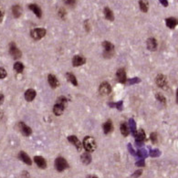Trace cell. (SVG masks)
<instances>
[{
    "instance_id": "1",
    "label": "cell",
    "mask_w": 178,
    "mask_h": 178,
    "mask_svg": "<svg viewBox=\"0 0 178 178\" xmlns=\"http://www.w3.org/2000/svg\"><path fill=\"white\" fill-rule=\"evenodd\" d=\"M103 47V57L106 59H110L114 55V45L111 43L110 41H103L102 42Z\"/></svg>"
},
{
    "instance_id": "2",
    "label": "cell",
    "mask_w": 178,
    "mask_h": 178,
    "mask_svg": "<svg viewBox=\"0 0 178 178\" xmlns=\"http://www.w3.org/2000/svg\"><path fill=\"white\" fill-rule=\"evenodd\" d=\"M83 147L88 152H93L96 149V142L95 140L91 136H86L83 139Z\"/></svg>"
},
{
    "instance_id": "3",
    "label": "cell",
    "mask_w": 178,
    "mask_h": 178,
    "mask_svg": "<svg viewBox=\"0 0 178 178\" xmlns=\"http://www.w3.org/2000/svg\"><path fill=\"white\" fill-rule=\"evenodd\" d=\"M68 167H69V163L63 157H58L55 160V168L58 172H63Z\"/></svg>"
},
{
    "instance_id": "4",
    "label": "cell",
    "mask_w": 178,
    "mask_h": 178,
    "mask_svg": "<svg viewBox=\"0 0 178 178\" xmlns=\"http://www.w3.org/2000/svg\"><path fill=\"white\" fill-rule=\"evenodd\" d=\"M155 82L159 88L163 89V90H167L168 89V81L167 78L163 74H158L155 79Z\"/></svg>"
},
{
    "instance_id": "5",
    "label": "cell",
    "mask_w": 178,
    "mask_h": 178,
    "mask_svg": "<svg viewBox=\"0 0 178 178\" xmlns=\"http://www.w3.org/2000/svg\"><path fill=\"white\" fill-rule=\"evenodd\" d=\"M47 31L45 29H34L30 32V36L35 40H39L46 36Z\"/></svg>"
},
{
    "instance_id": "6",
    "label": "cell",
    "mask_w": 178,
    "mask_h": 178,
    "mask_svg": "<svg viewBox=\"0 0 178 178\" xmlns=\"http://www.w3.org/2000/svg\"><path fill=\"white\" fill-rule=\"evenodd\" d=\"M99 92H100V94L102 95V96H107V95L111 94V87L110 85V83H108L107 81L102 82L99 87Z\"/></svg>"
},
{
    "instance_id": "7",
    "label": "cell",
    "mask_w": 178,
    "mask_h": 178,
    "mask_svg": "<svg viewBox=\"0 0 178 178\" xmlns=\"http://www.w3.org/2000/svg\"><path fill=\"white\" fill-rule=\"evenodd\" d=\"M9 53H10V55L14 59H19L22 56L21 51L18 49V48L14 42H11L10 45H9Z\"/></svg>"
},
{
    "instance_id": "8",
    "label": "cell",
    "mask_w": 178,
    "mask_h": 178,
    "mask_svg": "<svg viewBox=\"0 0 178 178\" xmlns=\"http://www.w3.org/2000/svg\"><path fill=\"white\" fill-rule=\"evenodd\" d=\"M116 79L117 81L121 83V84H124L127 81V76H126V71L123 68H120L118 71L116 72Z\"/></svg>"
},
{
    "instance_id": "9",
    "label": "cell",
    "mask_w": 178,
    "mask_h": 178,
    "mask_svg": "<svg viewBox=\"0 0 178 178\" xmlns=\"http://www.w3.org/2000/svg\"><path fill=\"white\" fill-rule=\"evenodd\" d=\"M86 63V59L81 55H75L72 59V65L73 67H79Z\"/></svg>"
},
{
    "instance_id": "10",
    "label": "cell",
    "mask_w": 178,
    "mask_h": 178,
    "mask_svg": "<svg viewBox=\"0 0 178 178\" xmlns=\"http://www.w3.org/2000/svg\"><path fill=\"white\" fill-rule=\"evenodd\" d=\"M18 128H19L20 132L23 135H25V136H29L32 133V130L29 126H27V124H25L24 123H22L20 121L19 123H18Z\"/></svg>"
},
{
    "instance_id": "11",
    "label": "cell",
    "mask_w": 178,
    "mask_h": 178,
    "mask_svg": "<svg viewBox=\"0 0 178 178\" xmlns=\"http://www.w3.org/2000/svg\"><path fill=\"white\" fill-rule=\"evenodd\" d=\"M68 141L71 143V144H73L78 151H81V141L78 139L77 136H75V135H71V136L68 137Z\"/></svg>"
},
{
    "instance_id": "12",
    "label": "cell",
    "mask_w": 178,
    "mask_h": 178,
    "mask_svg": "<svg viewBox=\"0 0 178 178\" xmlns=\"http://www.w3.org/2000/svg\"><path fill=\"white\" fill-rule=\"evenodd\" d=\"M146 45H147V49L149 50L154 51L157 49L158 43H157V40L154 39V37H149L146 41Z\"/></svg>"
},
{
    "instance_id": "13",
    "label": "cell",
    "mask_w": 178,
    "mask_h": 178,
    "mask_svg": "<svg viewBox=\"0 0 178 178\" xmlns=\"http://www.w3.org/2000/svg\"><path fill=\"white\" fill-rule=\"evenodd\" d=\"M48 81H49V84L50 85V87L52 89H56L59 86V82L58 81L57 77L55 76L53 74H49L48 76Z\"/></svg>"
},
{
    "instance_id": "14",
    "label": "cell",
    "mask_w": 178,
    "mask_h": 178,
    "mask_svg": "<svg viewBox=\"0 0 178 178\" xmlns=\"http://www.w3.org/2000/svg\"><path fill=\"white\" fill-rule=\"evenodd\" d=\"M34 161L36 163V165L39 168H41V169H45V168H47V162L42 156H39V155L35 156Z\"/></svg>"
},
{
    "instance_id": "15",
    "label": "cell",
    "mask_w": 178,
    "mask_h": 178,
    "mask_svg": "<svg viewBox=\"0 0 178 178\" xmlns=\"http://www.w3.org/2000/svg\"><path fill=\"white\" fill-rule=\"evenodd\" d=\"M36 95H37V92L35 90H33V89H29V90L26 91L25 92V99L27 101H32L36 98Z\"/></svg>"
},
{
    "instance_id": "16",
    "label": "cell",
    "mask_w": 178,
    "mask_h": 178,
    "mask_svg": "<svg viewBox=\"0 0 178 178\" xmlns=\"http://www.w3.org/2000/svg\"><path fill=\"white\" fill-rule=\"evenodd\" d=\"M29 8L35 14V15L37 17L40 18L42 17V10H41V8L39 6H37V5H36V4H30L29 6Z\"/></svg>"
},
{
    "instance_id": "17",
    "label": "cell",
    "mask_w": 178,
    "mask_h": 178,
    "mask_svg": "<svg viewBox=\"0 0 178 178\" xmlns=\"http://www.w3.org/2000/svg\"><path fill=\"white\" fill-rule=\"evenodd\" d=\"M65 105L63 104H60V103H56L53 107V112H54V114L56 116H59V115H61L63 113V111L65 110Z\"/></svg>"
},
{
    "instance_id": "18",
    "label": "cell",
    "mask_w": 178,
    "mask_h": 178,
    "mask_svg": "<svg viewBox=\"0 0 178 178\" xmlns=\"http://www.w3.org/2000/svg\"><path fill=\"white\" fill-rule=\"evenodd\" d=\"M165 24L169 29H173L178 25V19L175 17H168L165 19Z\"/></svg>"
},
{
    "instance_id": "19",
    "label": "cell",
    "mask_w": 178,
    "mask_h": 178,
    "mask_svg": "<svg viewBox=\"0 0 178 178\" xmlns=\"http://www.w3.org/2000/svg\"><path fill=\"white\" fill-rule=\"evenodd\" d=\"M133 136L135 138V142H144L146 135H145L144 131L143 129H141V130L137 131L136 133H135Z\"/></svg>"
},
{
    "instance_id": "20",
    "label": "cell",
    "mask_w": 178,
    "mask_h": 178,
    "mask_svg": "<svg viewBox=\"0 0 178 178\" xmlns=\"http://www.w3.org/2000/svg\"><path fill=\"white\" fill-rule=\"evenodd\" d=\"M18 157H19V159H20L22 162H24L25 163H27V165H32V161H31L30 157L27 155V154L25 152L21 151L19 153V154H18Z\"/></svg>"
},
{
    "instance_id": "21",
    "label": "cell",
    "mask_w": 178,
    "mask_h": 178,
    "mask_svg": "<svg viewBox=\"0 0 178 178\" xmlns=\"http://www.w3.org/2000/svg\"><path fill=\"white\" fill-rule=\"evenodd\" d=\"M103 13H104V17L107 20H110V21H113L114 20V15H113V12H112V10L110 8L106 7L104 8L103 10Z\"/></svg>"
},
{
    "instance_id": "22",
    "label": "cell",
    "mask_w": 178,
    "mask_h": 178,
    "mask_svg": "<svg viewBox=\"0 0 178 178\" xmlns=\"http://www.w3.org/2000/svg\"><path fill=\"white\" fill-rule=\"evenodd\" d=\"M112 130H113V124L111 120H108L103 124V132L105 134H109L112 132Z\"/></svg>"
},
{
    "instance_id": "23",
    "label": "cell",
    "mask_w": 178,
    "mask_h": 178,
    "mask_svg": "<svg viewBox=\"0 0 178 178\" xmlns=\"http://www.w3.org/2000/svg\"><path fill=\"white\" fill-rule=\"evenodd\" d=\"M81 162L84 163V165H89V163H91V153L90 152H86V153H84L81 154Z\"/></svg>"
},
{
    "instance_id": "24",
    "label": "cell",
    "mask_w": 178,
    "mask_h": 178,
    "mask_svg": "<svg viewBox=\"0 0 178 178\" xmlns=\"http://www.w3.org/2000/svg\"><path fill=\"white\" fill-rule=\"evenodd\" d=\"M120 130H121V133L123 135L124 137H127L129 133H130V128L127 123H123L120 126Z\"/></svg>"
},
{
    "instance_id": "25",
    "label": "cell",
    "mask_w": 178,
    "mask_h": 178,
    "mask_svg": "<svg viewBox=\"0 0 178 178\" xmlns=\"http://www.w3.org/2000/svg\"><path fill=\"white\" fill-rule=\"evenodd\" d=\"M12 13H13V16L15 17L16 18L19 17L22 14V8L19 5H15V6H13L12 7Z\"/></svg>"
},
{
    "instance_id": "26",
    "label": "cell",
    "mask_w": 178,
    "mask_h": 178,
    "mask_svg": "<svg viewBox=\"0 0 178 178\" xmlns=\"http://www.w3.org/2000/svg\"><path fill=\"white\" fill-rule=\"evenodd\" d=\"M66 77L68 79V81L71 82L73 86H78V81H77V79H76V76L71 73V72H68L66 74Z\"/></svg>"
},
{
    "instance_id": "27",
    "label": "cell",
    "mask_w": 178,
    "mask_h": 178,
    "mask_svg": "<svg viewBox=\"0 0 178 178\" xmlns=\"http://www.w3.org/2000/svg\"><path fill=\"white\" fill-rule=\"evenodd\" d=\"M139 6H140V8H141V10L143 12V13H146L149 9V3L147 0H140L139 1Z\"/></svg>"
},
{
    "instance_id": "28",
    "label": "cell",
    "mask_w": 178,
    "mask_h": 178,
    "mask_svg": "<svg viewBox=\"0 0 178 178\" xmlns=\"http://www.w3.org/2000/svg\"><path fill=\"white\" fill-rule=\"evenodd\" d=\"M129 126H130V131L132 132L133 135H134L137 132V127H136V123H135V121L132 118L129 120Z\"/></svg>"
},
{
    "instance_id": "29",
    "label": "cell",
    "mask_w": 178,
    "mask_h": 178,
    "mask_svg": "<svg viewBox=\"0 0 178 178\" xmlns=\"http://www.w3.org/2000/svg\"><path fill=\"white\" fill-rule=\"evenodd\" d=\"M109 106L111 108H116V109L119 110V111H123V101H120L118 102H115V103H113V102H111V103H109Z\"/></svg>"
},
{
    "instance_id": "30",
    "label": "cell",
    "mask_w": 178,
    "mask_h": 178,
    "mask_svg": "<svg viewBox=\"0 0 178 178\" xmlns=\"http://www.w3.org/2000/svg\"><path fill=\"white\" fill-rule=\"evenodd\" d=\"M14 69L17 72V73H21L23 71H24V65H23L21 62H16L14 64Z\"/></svg>"
},
{
    "instance_id": "31",
    "label": "cell",
    "mask_w": 178,
    "mask_h": 178,
    "mask_svg": "<svg viewBox=\"0 0 178 178\" xmlns=\"http://www.w3.org/2000/svg\"><path fill=\"white\" fill-rule=\"evenodd\" d=\"M136 155L139 158L144 159V158H146L148 156V153L146 152V150H144V149H139L138 151H137V153H136Z\"/></svg>"
},
{
    "instance_id": "32",
    "label": "cell",
    "mask_w": 178,
    "mask_h": 178,
    "mask_svg": "<svg viewBox=\"0 0 178 178\" xmlns=\"http://www.w3.org/2000/svg\"><path fill=\"white\" fill-rule=\"evenodd\" d=\"M155 98H156V100L158 101H160L161 103L163 104H166V99H165V97L163 96V94H161V93H156V95H155Z\"/></svg>"
},
{
    "instance_id": "33",
    "label": "cell",
    "mask_w": 178,
    "mask_h": 178,
    "mask_svg": "<svg viewBox=\"0 0 178 178\" xmlns=\"http://www.w3.org/2000/svg\"><path fill=\"white\" fill-rule=\"evenodd\" d=\"M150 155L152 157H158L161 155V152L159 151L158 149H153V150H151L150 151Z\"/></svg>"
},
{
    "instance_id": "34",
    "label": "cell",
    "mask_w": 178,
    "mask_h": 178,
    "mask_svg": "<svg viewBox=\"0 0 178 178\" xmlns=\"http://www.w3.org/2000/svg\"><path fill=\"white\" fill-rule=\"evenodd\" d=\"M67 101H68V100H67V98L65 97V96H60V97L58 98V100H57V102H58V103L63 104V105H65V106L67 105Z\"/></svg>"
},
{
    "instance_id": "35",
    "label": "cell",
    "mask_w": 178,
    "mask_h": 178,
    "mask_svg": "<svg viewBox=\"0 0 178 178\" xmlns=\"http://www.w3.org/2000/svg\"><path fill=\"white\" fill-rule=\"evenodd\" d=\"M140 82H141V79H140L139 78H137V77L128 79V84H129V85H133V84H137V83H140Z\"/></svg>"
},
{
    "instance_id": "36",
    "label": "cell",
    "mask_w": 178,
    "mask_h": 178,
    "mask_svg": "<svg viewBox=\"0 0 178 178\" xmlns=\"http://www.w3.org/2000/svg\"><path fill=\"white\" fill-rule=\"evenodd\" d=\"M150 139H151V141L153 143H157L158 142V135L156 133H152L151 135H150Z\"/></svg>"
},
{
    "instance_id": "37",
    "label": "cell",
    "mask_w": 178,
    "mask_h": 178,
    "mask_svg": "<svg viewBox=\"0 0 178 178\" xmlns=\"http://www.w3.org/2000/svg\"><path fill=\"white\" fill-rule=\"evenodd\" d=\"M59 17L61 19H65V17H66V11H65V9L63 7H61L59 10Z\"/></svg>"
},
{
    "instance_id": "38",
    "label": "cell",
    "mask_w": 178,
    "mask_h": 178,
    "mask_svg": "<svg viewBox=\"0 0 178 178\" xmlns=\"http://www.w3.org/2000/svg\"><path fill=\"white\" fill-rule=\"evenodd\" d=\"M7 71H6V69H5L4 68H1L0 67V79H5L7 77Z\"/></svg>"
},
{
    "instance_id": "39",
    "label": "cell",
    "mask_w": 178,
    "mask_h": 178,
    "mask_svg": "<svg viewBox=\"0 0 178 178\" xmlns=\"http://www.w3.org/2000/svg\"><path fill=\"white\" fill-rule=\"evenodd\" d=\"M63 1H64V3L66 5H68V6H71V7L74 6V5L76 4V0H63Z\"/></svg>"
},
{
    "instance_id": "40",
    "label": "cell",
    "mask_w": 178,
    "mask_h": 178,
    "mask_svg": "<svg viewBox=\"0 0 178 178\" xmlns=\"http://www.w3.org/2000/svg\"><path fill=\"white\" fill-rule=\"evenodd\" d=\"M137 166H140V167H144L145 166V161L144 159H141V160H139L138 162H136V163H135Z\"/></svg>"
},
{
    "instance_id": "41",
    "label": "cell",
    "mask_w": 178,
    "mask_h": 178,
    "mask_svg": "<svg viewBox=\"0 0 178 178\" xmlns=\"http://www.w3.org/2000/svg\"><path fill=\"white\" fill-rule=\"evenodd\" d=\"M84 27H85L87 32L91 30V26H90V22H89V20H85V22H84Z\"/></svg>"
},
{
    "instance_id": "42",
    "label": "cell",
    "mask_w": 178,
    "mask_h": 178,
    "mask_svg": "<svg viewBox=\"0 0 178 178\" xmlns=\"http://www.w3.org/2000/svg\"><path fill=\"white\" fill-rule=\"evenodd\" d=\"M128 150H129V152H130L131 154H133V155H136V153L134 152V150H133V148L132 144L131 143L128 144Z\"/></svg>"
},
{
    "instance_id": "43",
    "label": "cell",
    "mask_w": 178,
    "mask_h": 178,
    "mask_svg": "<svg viewBox=\"0 0 178 178\" xmlns=\"http://www.w3.org/2000/svg\"><path fill=\"white\" fill-rule=\"evenodd\" d=\"M159 2H160L165 7H168V1H167V0H159Z\"/></svg>"
},
{
    "instance_id": "44",
    "label": "cell",
    "mask_w": 178,
    "mask_h": 178,
    "mask_svg": "<svg viewBox=\"0 0 178 178\" xmlns=\"http://www.w3.org/2000/svg\"><path fill=\"white\" fill-rule=\"evenodd\" d=\"M142 173H143V171H142V170H139V171H136V172H135V173H134V174H133V175H132V176H133V177H136V176H140V175H142Z\"/></svg>"
},
{
    "instance_id": "45",
    "label": "cell",
    "mask_w": 178,
    "mask_h": 178,
    "mask_svg": "<svg viewBox=\"0 0 178 178\" xmlns=\"http://www.w3.org/2000/svg\"><path fill=\"white\" fill-rule=\"evenodd\" d=\"M135 145L139 148V147H142L143 145V142H135Z\"/></svg>"
},
{
    "instance_id": "46",
    "label": "cell",
    "mask_w": 178,
    "mask_h": 178,
    "mask_svg": "<svg viewBox=\"0 0 178 178\" xmlns=\"http://www.w3.org/2000/svg\"><path fill=\"white\" fill-rule=\"evenodd\" d=\"M3 101H4V95L2 93H0V104L3 103Z\"/></svg>"
},
{
    "instance_id": "47",
    "label": "cell",
    "mask_w": 178,
    "mask_h": 178,
    "mask_svg": "<svg viewBox=\"0 0 178 178\" xmlns=\"http://www.w3.org/2000/svg\"><path fill=\"white\" fill-rule=\"evenodd\" d=\"M3 17H4V13H3V11L1 10V9H0V22L2 21V19H3Z\"/></svg>"
},
{
    "instance_id": "48",
    "label": "cell",
    "mask_w": 178,
    "mask_h": 178,
    "mask_svg": "<svg viewBox=\"0 0 178 178\" xmlns=\"http://www.w3.org/2000/svg\"><path fill=\"white\" fill-rule=\"evenodd\" d=\"M176 102H177V104H178V89H177V91H176Z\"/></svg>"
},
{
    "instance_id": "49",
    "label": "cell",
    "mask_w": 178,
    "mask_h": 178,
    "mask_svg": "<svg viewBox=\"0 0 178 178\" xmlns=\"http://www.w3.org/2000/svg\"><path fill=\"white\" fill-rule=\"evenodd\" d=\"M87 177H95V178H97V176H96V175H88Z\"/></svg>"
}]
</instances>
